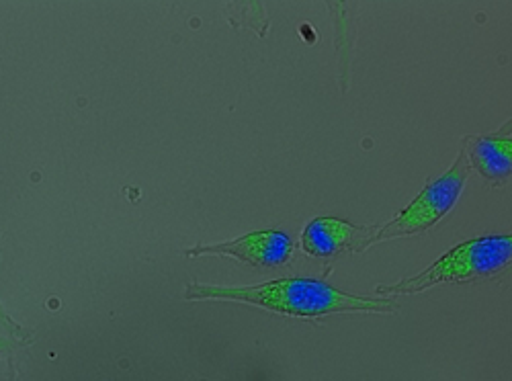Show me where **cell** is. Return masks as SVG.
<instances>
[{"label":"cell","mask_w":512,"mask_h":381,"mask_svg":"<svg viewBox=\"0 0 512 381\" xmlns=\"http://www.w3.org/2000/svg\"><path fill=\"white\" fill-rule=\"evenodd\" d=\"M189 302H234L263 308L289 318H324L343 312L390 314L400 306L392 298H361L340 291L320 279H277L254 287H226L189 283L185 289Z\"/></svg>","instance_id":"obj_1"},{"label":"cell","mask_w":512,"mask_h":381,"mask_svg":"<svg viewBox=\"0 0 512 381\" xmlns=\"http://www.w3.org/2000/svg\"><path fill=\"white\" fill-rule=\"evenodd\" d=\"M512 257L510 236H484L459 244L449 250L441 261L424 273L404 279L390 287H379L377 293L394 298V295H412L424 289H433L443 283H467L476 279L494 277L506 269Z\"/></svg>","instance_id":"obj_2"},{"label":"cell","mask_w":512,"mask_h":381,"mask_svg":"<svg viewBox=\"0 0 512 381\" xmlns=\"http://www.w3.org/2000/svg\"><path fill=\"white\" fill-rule=\"evenodd\" d=\"M467 177H469V164L465 160V154H459L449 173H445L433 185L426 187L394 222L383 226L375 234L367 236V240L357 248L365 250L377 242L404 238V236H412L433 228L455 207V203L459 201L465 189Z\"/></svg>","instance_id":"obj_3"},{"label":"cell","mask_w":512,"mask_h":381,"mask_svg":"<svg viewBox=\"0 0 512 381\" xmlns=\"http://www.w3.org/2000/svg\"><path fill=\"white\" fill-rule=\"evenodd\" d=\"M187 257H234L252 267H279L285 265L293 254V240L289 234L279 230L252 232L242 238L220 242V244H199L185 250Z\"/></svg>","instance_id":"obj_4"},{"label":"cell","mask_w":512,"mask_h":381,"mask_svg":"<svg viewBox=\"0 0 512 381\" xmlns=\"http://www.w3.org/2000/svg\"><path fill=\"white\" fill-rule=\"evenodd\" d=\"M365 230L336 218H318L302 232V248L310 257L330 259L340 250L351 248Z\"/></svg>","instance_id":"obj_5"},{"label":"cell","mask_w":512,"mask_h":381,"mask_svg":"<svg viewBox=\"0 0 512 381\" xmlns=\"http://www.w3.org/2000/svg\"><path fill=\"white\" fill-rule=\"evenodd\" d=\"M512 140L508 134L504 136H480L469 140V158H472L478 173L488 179L502 183L510 177L512 166Z\"/></svg>","instance_id":"obj_6"},{"label":"cell","mask_w":512,"mask_h":381,"mask_svg":"<svg viewBox=\"0 0 512 381\" xmlns=\"http://www.w3.org/2000/svg\"><path fill=\"white\" fill-rule=\"evenodd\" d=\"M0 334H7V336H17V338H25V341L33 343V332L23 328L17 320L11 318V314L7 312V308L0 302Z\"/></svg>","instance_id":"obj_7"},{"label":"cell","mask_w":512,"mask_h":381,"mask_svg":"<svg viewBox=\"0 0 512 381\" xmlns=\"http://www.w3.org/2000/svg\"><path fill=\"white\" fill-rule=\"evenodd\" d=\"M27 345H31V341H25V338L0 334V361L7 359L9 355H13L15 351H19V349H23Z\"/></svg>","instance_id":"obj_8"}]
</instances>
